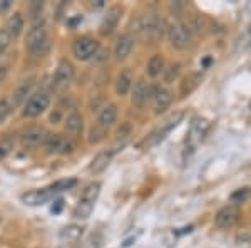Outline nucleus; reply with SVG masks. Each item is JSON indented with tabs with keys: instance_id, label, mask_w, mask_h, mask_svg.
I'll return each mask as SVG.
<instances>
[{
	"instance_id": "nucleus-29",
	"label": "nucleus",
	"mask_w": 251,
	"mask_h": 248,
	"mask_svg": "<svg viewBox=\"0 0 251 248\" xmlns=\"http://www.w3.org/2000/svg\"><path fill=\"white\" fill-rule=\"evenodd\" d=\"M14 146H15V141L12 136L2 138V140H0V159H5V158L14 151Z\"/></svg>"
},
{
	"instance_id": "nucleus-10",
	"label": "nucleus",
	"mask_w": 251,
	"mask_h": 248,
	"mask_svg": "<svg viewBox=\"0 0 251 248\" xmlns=\"http://www.w3.org/2000/svg\"><path fill=\"white\" fill-rule=\"evenodd\" d=\"M173 99H174V94L171 89L164 88V86H151V101L154 104V111L158 114L164 112L167 107L173 104Z\"/></svg>"
},
{
	"instance_id": "nucleus-18",
	"label": "nucleus",
	"mask_w": 251,
	"mask_h": 248,
	"mask_svg": "<svg viewBox=\"0 0 251 248\" xmlns=\"http://www.w3.org/2000/svg\"><path fill=\"white\" fill-rule=\"evenodd\" d=\"M132 47H134V35H132V34H124V35H121L116 44V49H114V55H116L117 61L127 59Z\"/></svg>"
},
{
	"instance_id": "nucleus-32",
	"label": "nucleus",
	"mask_w": 251,
	"mask_h": 248,
	"mask_svg": "<svg viewBox=\"0 0 251 248\" xmlns=\"http://www.w3.org/2000/svg\"><path fill=\"white\" fill-rule=\"evenodd\" d=\"M106 127H102L101 124H96V126H92V129H90V133H89V142L90 144H97L99 141H102L104 140V136H106Z\"/></svg>"
},
{
	"instance_id": "nucleus-25",
	"label": "nucleus",
	"mask_w": 251,
	"mask_h": 248,
	"mask_svg": "<svg viewBox=\"0 0 251 248\" xmlns=\"http://www.w3.org/2000/svg\"><path fill=\"white\" fill-rule=\"evenodd\" d=\"M147 76L149 77H158L164 71V57L161 54H154L147 62Z\"/></svg>"
},
{
	"instance_id": "nucleus-38",
	"label": "nucleus",
	"mask_w": 251,
	"mask_h": 248,
	"mask_svg": "<svg viewBox=\"0 0 251 248\" xmlns=\"http://www.w3.org/2000/svg\"><path fill=\"white\" fill-rule=\"evenodd\" d=\"M62 206H64V201L62 200H57L55 206H52V213H59L60 210H62Z\"/></svg>"
},
{
	"instance_id": "nucleus-21",
	"label": "nucleus",
	"mask_w": 251,
	"mask_h": 248,
	"mask_svg": "<svg viewBox=\"0 0 251 248\" xmlns=\"http://www.w3.org/2000/svg\"><path fill=\"white\" fill-rule=\"evenodd\" d=\"M32 88H34V77H29V79H25V81L20 82V86L15 89L14 97H12L14 107L15 106H20V104H25V101H27V96L30 94V91H32Z\"/></svg>"
},
{
	"instance_id": "nucleus-6",
	"label": "nucleus",
	"mask_w": 251,
	"mask_h": 248,
	"mask_svg": "<svg viewBox=\"0 0 251 248\" xmlns=\"http://www.w3.org/2000/svg\"><path fill=\"white\" fill-rule=\"evenodd\" d=\"M72 52H74V57L77 61H89L99 52V42L92 37H81L74 42Z\"/></svg>"
},
{
	"instance_id": "nucleus-13",
	"label": "nucleus",
	"mask_w": 251,
	"mask_h": 248,
	"mask_svg": "<svg viewBox=\"0 0 251 248\" xmlns=\"http://www.w3.org/2000/svg\"><path fill=\"white\" fill-rule=\"evenodd\" d=\"M49 134L45 133L44 127H29L24 133L20 134V142L24 148H37V146L44 144L45 140H47Z\"/></svg>"
},
{
	"instance_id": "nucleus-39",
	"label": "nucleus",
	"mask_w": 251,
	"mask_h": 248,
	"mask_svg": "<svg viewBox=\"0 0 251 248\" xmlns=\"http://www.w3.org/2000/svg\"><path fill=\"white\" fill-rule=\"evenodd\" d=\"M94 59H97L96 62H102V61H106V59H108V52H97V54L94 55Z\"/></svg>"
},
{
	"instance_id": "nucleus-20",
	"label": "nucleus",
	"mask_w": 251,
	"mask_h": 248,
	"mask_svg": "<svg viewBox=\"0 0 251 248\" xmlns=\"http://www.w3.org/2000/svg\"><path fill=\"white\" fill-rule=\"evenodd\" d=\"M132 82H134V77H132L131 71H123V72L117 76L116 79V94L117 96H127L132 89Z\"/></svg>"
},
{
	"instance_id": "nucleus-23",
	"label": "nucleus",
	"mask_w": 251,
	"mask_h": 248,
	"mask_svg": "<svg viewBox=\"0 0 251 248\" xmlns=\"http://www.w3.org/2000/svg\"><path fill=\"white\" fill-rule=\"evenodd\" d=\"M117 119V106L116 104H108L101 109L99 112V118H97V124H101L102 127L108 129L109 126H112Z\"/></svg>"
},
{
	"instance_id": "nucleus-12",
	"label": "nucleus",
	"mask_w": 251,
	"mask_h": 248,
	"mask_svg": "<svg viewBox=\"0 0 251 248\" xmlns=\"http://www.w3.org/2000/svg\"><path fill=\"white\" fill-rule=\"evenodd\" d=\"M239 220V208L238 205H226L216 213L215 216V223L219 228H231L236 225V221Z\"/></svg>"
},
{
	"instance_id": "nucleus-15",
	"label": "nucleus",
	"mask_w": 251,
	"mask_h": 248,
	"mask_svg": "<svg viewBox=\"0 0 251 248\" xmlns=\"http://www.w3.org/2000/svg\"><path fill=\"white\" fill-rule=\"evenodd\" d=\"M121 16H123V9H121L119 5H112L101 22V27H99L101 35H111L114 32V29L117 27V24H119Z\"/></svg>"
},
{
	"instance_id": "nucleus-31",
	"label": "nucleus",
	"mask_w": 251,
	"mask_h": 248,
	"mask_svg": "<svg viewBox=\"0 0 251 248\" xmlns=\"http://www.w3.org/2000/svg\"><path fill=\"white\" fill-rule=\"evenodd\" d=\"M179 72H181V64H178V62L169 64V66L162 71V74H164V81L166 82H173L174 79H178Z\"/></svg>"
},
{
	"instance_id": "nucleus-3",
	"label": "nucleus",
	"mask_w": 251,
	"mask_h": 248,
	"mask_svg": "<svg viewBox=\"0 0 251 248\" xmlns=\"http://www.w3.org/2000/svg\"><path fill=\"white\" fill-rule=\"evenodd\" d=\"M99 193H101V183L99 181H92L89 183L86 188H84L81 198H79L77 205L74 208V216L77 220H87L90 216L94 210V205H96Z\"/></svg>"
},
{
	"instance_id": "nucleus-16",
	"label": "nucleus",
	"mask_w": 251,
	"mask_h": 248,
	"mask_svg": "<svg viewBox=\"0 0 251 248\" xmlns=\"http://www.w3.org/2000/svg\"><path fill=\"white\" fill-rule=\"evenodd\" d=\"M52 196L54 193L51 191V188H40V190H32L22 195V203L27 206H40L47 203Z\"/></svg>"
},
{
	"instance_id": "nucleus-8",
	"label": "nucleus",
	"mask_w": 251,
	"mask_h": 248,
	"mask_svg": "<svg viewBox=\"0 0 251 248\" xmlns=\"http://www.w3.org/2000/svg\"><path fill=\"white\" fill-rule=\"evenodd\" d=\"M208 127H209V123L206 119H203V118L193 119L191 126H189V131H188V138H186V148H189L191 151L196 149L197 144H199V142L204 140V136H206Z\"/></svg>"
},
{
	"instance_id": "nucleus-30",
	"label": "nucleus",
	"mask_w": 251,
	"mask_h": 248,
	"mask_svg": "<svg viewBox=\"0 0 251 248\" xmlns=\"http://www.w3.org/2000/svg\"><path fill=\"white\" fill-rule=\"evenodd\" d=\"M12 109H14L12 99H9V97H0V123H3L12 114Z\"/></svg>"
},
{
	"instance_id": "nucleus-37",
	"label": "nucleus",
	"mask_w": 251,
	"mask_h": 248,
	"mask_svg": "<svg viewBox=\"0 0 251 248\" xmlns=\"http://www.w3.org/2000/svg\"><path fill=\"white\" fill-rule=\"evenodd\" d=\"M10 5H12V2H10V0H0V12H3V10H7Z\"/></svg>"
},
{
	"instance_id": "nucleus-22",
	"label": "nucleus",
	"mask_w": 251,
	"mask_h": 248,
	"mask_svg": "<svg viewBox=\"0 0 251 248\" xmlns=\"http://www.w3.org/2000/svg\"><path fill=\"white\" fill-rule=\"evenodd\" d=\"M81 236H82V228L77 227V225H69V227L62 228L59 238L62 245H74V243L79 242Z\"/></svg>"
},
{
	"instance_id": "nucleus-11",
	"label": "nucleus",
	"mask_w": 251,
	"mask_h": 248,
	"mask_svg": "<svg viewBox=\"0 0 251 248\" xmlns=\"http://www.w3.org/2000/svg\"><path fill=\"white\" fill-rule=\"evenodd\" d=\"M72 79H74V66L69 61H60L54 74V84H52L54 89L57 91L66 89L72 82Z\"/></svg>"
},
{
	"instance_id": "nucleus-36",
	"label": "nucleus",
	"mask_w": 251,
	"mask_h": 248,
	"mask_svg": "<svg viewBox=\"0 0 251 248\" xmlns=\"http://www.w3.org/2000/svg\"><path fill=\"white\" fill-rule=\"evenodd\" d=\"M129 131H131V126H129L127 123H124L123 127H119V129H117V138H126L129 134Z\"/></svg>"
},
{
	"instance_id": "nucleus-4",
	"label": "nucleus",
	"mask_w": 251,
	"mask_h": 248,
	"mask_svg": "<svg viewBox=\"0 0 251 248\" xmlns=\"http://www.w3.org/2000/svg\"><path fill=\"white\" fill-rule=\"evenodd\" d=\"M167 39H169L171 46L174 49H178V51H184V49H188V46L191 44V32H189V29L186 27L184 22H174V24L169 25V29H167Z\"/></svg>"
},
{
	"instance_id": "nucleus-14",
	"label": "nucleus",
	"mask_w": 251,
	"mask_h": 248,
	"mask_svg": "<svg viewBox=\"0 0 251 248\" xmlns=\"http://www.w3.org/2000/svg\"><path fill=\"white\" fill-rule=\"evenodd\" d=\"M131 103L134 107H143L147 101H151V86L144 79H139L132 84Z\"/></svg>"
},
{
	"instance_id": "nucleus-28",
	"label": "nucleus",
	"mask_w": 251,
	"mask_h": 248,
	"mask_svg": "<svg viewBox=\"0 0 251 248\" xmlns=\"http://www.w3.org/2000/svg\"><path fill=\"white\" fill-rule=\"evenodd\" d=\"M10 66H12V54L10 52H2L0 54V82L5 79L7 72H9Z\"/></svg>"
},
{
	"instance_id": "nucleus-7",
	"label": "nucleus",
	"mask_w": 251,
	"mask_h": 248,
	"mask_svg": "<svg viewBox=\"0 0 251 248\" xmlns=\"http://www.w3.org/2000/svg\"><path fill=\"white\" fill-rule=\"evenodd\" d=\"M181 121H182V112L181 111H178V112H174L173 116H169V118H167L166 121L158 127V129L151 133L149 140L146 141V146H156L158 142H161Z\"/></svg>"
},
{
	"instance_id": "nucleus-33",
	"label": "nucleus",
	"mask_w": 251,
	"mask_h": 248,
	"mask_svg": "<svg viewBox=\"0 0 251 248\" xmlns=\"http://www.w3.org/2000/svg\"><path fill=\"white\" fill-rule=\"evenodd\" d=\"M197 82H199V77H197L196 74H193V76L186 77L184 82H182V88H181L182 94H189V92H191L193 89H195L196 86H197Z\"/></svg>"
},
{
	"instance_id": "nucleus-27",
	"label": "nucleus",
	"mask_w": 251,
	"mask_h": 248,
	"mask_svg": "<svg viewBox=\"0 0 251 248\" xmlns=\"http://www.w3.org/2000/svg\"><path fill=\"white\" fill-rule=\"evenodd\" d=\"M42 12H44V2H39V0H34L29 5V18L34 22V24H39Z\"/></svg>"
},
{
	"instance_id": "nucleus-35",
	"label": "nucleus",
	"mask_w": 251,
	"mask_h": 248,
	"mask_svg": "<svg viewBox=\"0 0 251 248\" xmlns=\"http://www.w3.org/2000/svg\"><path fill=\"white\" fill-rule=\"evenodd\" d=\"M10 40H12V39L9 37V34H7L5 31H0V54L5 52V49L9 47Z\"/></svg>"
},
{
	"instance_id": "nucleus-9",
	"label": "nucleus",
	"mask_w": 251,
	"mask_h": 248,
	"mask_svg": "<svg viewBox=\"0 0 251 248\" xmlns=\"http://www.w3.org/2000/svg\"><path fill=\"white\" fill-rule=\"evenodd\" d=\"M44 146L51 155H71L75 148L69 138L60 136V134H49Z\"/></svg>"
},
{
	"instance_id": "nucleus-1",
	"label": "nucleus",
	"mask_w": 251,
	"mask_h": 248,
	"mask_svg": "<svg viewBox=\"0 0 251 248\" xmlns=\"http://www.w3.org/2000/svg\"><path fill=\"white\" fill-rule=\"evenodd\" d=\"M162 18L156 12H147L136 20L134 32L143 42H156L162 37Z\"/></svg>"
},
{
	"instance_id": "nucleus-34",
	"label": "nucleus",
	"mask_w": 251,
	"mask_h": 248,
	"mask_svg": "<svg viewBox=\"0 0 251 248\" xmlns=\"http://www.w3.org/2000/svg\"><path fill=\"white\" fill-rule=\"evenodd\" d=\"M248 193H250V190L248 188H241V190H236L233 195H231V201L236 205V203H243L248 198Z\"/></svg>"
},
{
	"instance_id": "nucleus-2",
	"label": "nucleus",
	"mask_w": 251,
	"mask_h": 248,
	"mask_svg": "<svg viewBox=\"0 0 251 248\" xmlns=\"http://www.w3.org/2000/svg\"><path fill=\"white\" fill-rule=\"evenodd\" d=\"M25 47L34 55H45L51 51V35L44 24H34L25 37Z\"/></svg>"
},
{
	"instance_id": "nucleus-17",
	"label": "nucleus",
	"mask_w": 251,
	"mask_h": 248,
	"mask_svg": "<svg viewBox=\"0 0 251 248\" xmlns=\"http://www.w3.org/2000/svg\"><path fill=\"white\" fill-rule=\"evenodd\" d=\"M119 151L117 148H111V149H106V151H99L96 156H94V159L90 161V166L89 170L90 173H94V175H97V173H102L106 170V168L109 166V163H111L112 156L116 155V153Z\"/></svg>"
},
{
	"instance_id": "nucleus-24",
	"label": "nucleus",
	"mask_w": 251,
	"mask_h": 248,
	"mask_svg": "<svg viewBox=\"0 0 251 248\" xmlns=\"http://www.w3.org/2000/svg\"><path fill=\"white\" fill-rule=\"evenodd\" d=\"M82 126H84L82 116H81V112H77V111H72L71 114L66 118V121H64V127H66V133L72 134V136H75V134L81 133V131H82Z\"/></svg>"
},
{
	"instance_id": "nucleus-5",
	"label": "nucleus",
	"mask_w": 251,
	"mask_h": 248,
	"mask_svg": "<svg viewBox=\"0 0 251 248\" xmlns=\"http://www.w3.org/2000/svg\"><path fill=\"white\" fill-rule=\"evenodd\" d=\"M51 106V97L45 92H36L25 101L24 109H22V116L24 118H37V116L44 114Z\"/></svg>"
},
{
	"instance_id": "nucleus-19",
	"label": "nucleus",
	"mask_w": 251,
	"mask_h": 248,
	"mask_svg": "<svg viewBox=\"0 0 251 248\" xmlns=\"http://www.w3.org/2000/svg\"><path fill=\"white\" fill-rule=\"evenodd\" d=\"M24 27H25V20H24V17H22V14L15 12L14 16L9 17V20H7L5 29H3V31L9 34L10 39H17V37L24 32Z\"/></svg>"
},
{
	"instance_id": "nucleus-26",
	"label": "nucleus",
	"mask_w": 251,
	"mask_h": 248,
	"mask_svg": "<svg viewBox=\"0 0 251 248\" xmlns=\"http://www.w3.org/2000/svg\"><path fill=\"white\" fill-rule=\"evenodd\" d=\"M75 185H77V179L75 178H64V179H59V181L52 183L51 186V191L52 193H62V191H67V190H72Z\"/></svg>"
},
{
	"instance_id": "nucleus-40",
	"label": "nucleus",
	"mask_w": 251,
	"mask_h": 248,
	"mask_svg": "<svg viewBox=\"0 0 251 248\" xmlns=\"http://www.w3.org/2000/svg\"><path fill=\"white\" fill-rule=\"evenodd\" d=\"M245 37H246V46H248V44H251V25L248 29H246V34H245Z\"/></svg>"
}]
</instances>
